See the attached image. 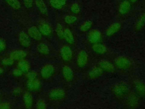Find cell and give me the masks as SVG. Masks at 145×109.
Returning <instances> with one entry per match:
<instances>
[{"label":"cell","instance_id":"e575fe53","mask_svg":"<svg viewBox=\"0 0 145 109\" xmlns=\"http://www.w3.org/2000/svg\"><path fill=\"white\" fill-rule=\"evenodd\" d=\"M14 60L11 58L10 57L7 58H4L2 60V64L5 66H11L14 64Z\"/></svg>","mask_w":145,"mask_h":109},{"label":"cell","instance_id":"b9f144b4","mask_svg":"<svg viewBox=\"0 0 145 109\" xmlns=\"http://www.w3.org/2000/svg\"><path fill=\"white\" fill-rule=\"evenodd\" d=\"M137 0H129V1L130 2V3H135L137 2Z\"/></svg>","mask_w":145,"mask_h":109},{"label":"cell","instance_id":"52a82bcc","mask_svg":"<svg viewBox=\"0 0 145 109\" xmlns=\"http://www.w3.org/2000/svg\"><path fill=\"white\" fill-rule=\"evenodd\" d=\"M101 40V32L98 30H93L91 31L88 35V40L91 44L99 43Z\"/></svg>","mask_w":145,"mask_h":109},{"label":"cell","instance_id":"ffe728a7","mask_svg":"<svg viewBox=\"0 0 145 109\" xmlns=\"http://www.w3.org/2000/svg\"><path fill=\"white\" fill-rule=\"evenodd\" d=\"M41 85L40 81L37 78L32 80H28L26 83L27 88L30 90H37L40 88Z\"/></svg>","mask_w":145,"mask_h":109},{"label":"cell","instance_id":"603a6c76","mask_svg":"<svg viewBox=\"0 0 145 109\" xmlns=\"http://www.w3.org/2000/svg\"><path fill=\"white\" fill-rule=\"evenodd\" d=\"M63 39L70 44H72L74 43V37L71 31L68 28H65L64 30V36Z\"/></svg>","mask_w":145,"mask_h":109},{"label":"cell","instance_id":"ba28073f","mask_svg":"<svg viewBox=\"0 0 145 109\" xmlns=\"http://www.w3.org/2000/svg\"><path fill=\"white\" fill-rule=\"evenodd\" d=\"M99 66L103 70L107 72H113L115 67L113 64L106 60H101L99 62Z\"/></svg>","mask_w":145,"mask_h":109},{"label":"cell","instance_id":"6da1fadb","mask_svg":"<svg viewBox=\"0 0 145 109\" xmlns=\"http://www.w3.org/2000/svg\"><path fill=\"white\" fill-rule=\"evenodd\" d=\"M129 90V87L127 83L121 81L116 83L112 87V92L117 97H122L126 95Z\"/></svg>","mask_w":145,"mask_h":109},{"label":"cell","instance_id":"7402d4cb","mask_svg":"<svg viewBox=\"0 0 145 109\" xmlns=\"http://www.w3.org/2000/svg\"><path fill=\"white\" fill-rule=\"evenodd\" d=\"M23 101L25 108H30L33 104V97L31 93L25 92L23 95Z\"/></svg>","mask_w":145,"mask_h":109},{"label":"cell","instance_id":"484cf974","mask_svg":"<svg viewBox=\"0 0 145 109\" xmlns=\"http://www.w3.org/2000/svg\"><path fill=\"white\" fill-rule=\"evenodd\" d=\"M145 25V13L142 14L136 22L135 28L136 30L139 31L142 29Z\"/></svg>","mask_w":145,"mask_h":109},{"label":"cell","instance_id":"cb8c5ba5","mask_svg":"<svg viewBox=\"0 0 145 109\" xmlns=\"http://www.w3.org/2000/svg\"><path fill=\"white\" fill-rule=\"evenodd\" d=\"M18 68L20 69L23 73H27L29 70L30 68L29 62L24 59H22L19 61V62L18 63Z\"/></svg>","mask_w":145,"mask_h":109},{"label":"cell","instance_id":"7c38bea8","mask_svg":"<svg viewBox=\"0 0 145 109\" xmlns=\"http://www.w3.org/2000/svg\"><path fill=\"white\" fill-rule=\"evenodd\" d=\"M28 35L35 40H40L41 39L42 34L40 32L39 28L36 26H31L28 30Z\"/></svg>","mask_w":145,"mask_h":109},{"label":"cell","instance_id":"f35d334b","mask_svg":"<svg viewBox=\"0 0 145 109\" xmlns=\"http://www.w3.org/2000/svg\"><path fill=\"white\" fill-rule=\"evenodd\" d=\"M6 47V44L5 41L2 40V39H0V52H3Z\"/></svg>","mask_w":145,"mask_h":109},{"label":"cell","instance_id":"1f68e13d","mask_svg":"<svg viewBox=\"0 0 145 109\" xmlns=\"http://www.w3.org/2000/svg\"><path fill=\"white\" fill-rule=\"evenodd\" d=\"M70 10L72 13L76 14L80 12V7L78 3L74 2L70 6Z\"/></svg>","mask_w":145,"mask_h":109},{"label":"cell","instance_id":"9a60e30c","mask_svg":"<svg viewBox=\"0 0 145 109\" xmlns=\"http://www.w3.org/2000/svg\"><path fill=\"white\" fill-rule=\"evenodd\" d=\"M127 104L131 108L137 107L139 105V98L137 94L131 93L127 98Z\"/></svg>","mask_w":145,"mask_h":109},{"label":"cell","instance_id":"f546056e","mask_svg":"<svg viewBox=\"0 0 145 109\" xmlns=\"http://www.w3.org/2000/svg\"><path fill=\"white\" fill-rule=\"evenodd\" d=\"M64 30L63 26L60 23H57L56 27V32L58 37L61 39H63Z\"/></svg>","mask_w":145,"mask_h":109},{"label":"cell","instance_id":"2e32d148","mask_svg":"<svg viewBox=\"0 0 145 109\" xmlns=\"http://www.w3.org/2000/svg\"><path fill=\"white\" fill-rule=\"evenodd\" d=\"M103 73V70L98 66L92 67L88 72V77L91 79H96L100 77Z\"/></svg>","mask_w":145,"mask_h":109},{"label":"cell","instance_id":"d590c367","mask_svg":"<svg viewBox=\"0 0 145 109\" xmlns=\"http://www.w3.org/2000/svg\"><path fill=\"white\" fill-rule=\"evenodd\" d=\"M11 107V104L9 102H2L0 103V109H9Z\"/></svg>","mask_w":145,"mask_h":109},{"label":"cell","instance_id":"60d3db41","mask_svg":"<svg viewBox=\"0 0 145 109\" xmlns=\"http://www.w3.org/2000/svg\"><path fill=\"white\" fill-rule=\"evenodd\" d=\"M3 72V69L1 67H0V75H1V74H2Z\"/></svg>","mask_w":145,"mask_h":109},{"label":"cell","instance_id":"5b68a950","mask_svg":"<svg viewBox=\"0 0 145 109\" xmlns=\"http://www.w3.org/2000/svg\"><path fill=\"white\" fill-rule=\"evenodd\" d=\"M88 61V56L87 53L84 50L80 51L76 57V64L80 68L84 67Z\"/></svg>","mask_w":145,"mask_h":109},{"label":"cell","instance_id":"83f0119b","mask_svg":"<svg viewBox=\"0 0 145 109\" xmlns=\"http://www.w3.org/2000/svg\"><path fill=\"white\" fill-rule=\"evenodd\" d=\"M5 1L14 10H18L21 7V4L18 0H5Z\"/></svg>","mask_w":145,"mask_h":109},{"label":"cell","instance_id":"e0dca14e","mask_svg":"<svg viewBox=\"0 0 145 109\" xmlns=\"http://www.w3.org/2000/svg\"><path fill=\"white\" fill-rule=\"evenodd\" d=\"M131 7V6L130 2L129 1L123 0L120 5L118 9L119 12L122 15L126 14L130 11Z\"/></svg>","mask_w":145,"mask_h":109},{"label":"cell","instance_id":"4fadbf2b","mask_svg":"<svg viewBox=\"0 0 145 109\" xmlns=\"http://www.w3.org/2000/svg\"><path fill=\"white\" fill-rule=\"evenodd\" d=\"M62 75L65 80L67 81H71L73 78H74V72L72 69L67 66V65H65L63 66L62 69Z\"/></svg>","mask_w":145,"mask_h":109},{"label":"cell","instance_id":"7a4b0ae2","mask_svg":"<svg viewBox=\"0 0 145 109\" xmlns=\"http://www.w3.org/2000/svg\"><path fill=\"white\" fill-rule=\"evenodd\" d=\"M114 64L116 66L120 69H127L131 65L130 60L123 56H120L116 58L114 60Z\"/></svg>","mask_w":145,"mask_h":109},{"label":"cell","instance_id":"4316f807","mask_svg":"<svg viewBox=\"0 0 145 109\" xmlns=\"http://www.w3.org/2000/svg\"><path fill=\"white\" fill-rule=\"evenodd\" d=\"M37 49L39 53L43 54H48L49 53V48L48 46L44 43L39 44L37 47Z\"/></svg>","mask_w":145,"mask_h":109},{"label":"cell","instance_id":"ab89813d","mask_svg":"<svg viewBox=\"0 0 145 109\" xmlns=\"http://www.w3.org/2000/svg\"><path fill=\"white\" fill-rule=\"evenodd\" d=\"M22 92V89L20 87H16L12 90V93L16 95H19Z\"/></svg>","mask_w":145,"mask_h":109},{"label":"cell","instance_id":"9c48e42d","mask_svg":"<svg viewBox=\"0 0 145 109\" xmlns=\"http://www.w3.org/2000/svg\"><path fill=\"white\" fill-rule=\"evenodd\" d=\"M18 39L20 44L24 48H28L30 46L31 41L29 35L24 31H21L18 35Z\"/></svg>","mask_w":145,"mask_h":109},{"label":"cell","instance_id":"8992f818","mask_svg":"<svg viewBox=\"0 0 145 109\" xmlns=\"http://www.w3.org/2000/svg\"><path fill=\"white\" fill-rule=\"evenodd\" d=\"M60 54L63 60L69 61L72 57V49L69 45H63L60 49Z\"/></svg>","mask_w":145,"mask_h":109},{"label":"cell","instance_id":"4dcf8cb0","mask_svg":"<svg viewBox=\"0 0 145 109\" xmlns=\"http://www.w3.org/2000/svg\"><path fill=\"white\" fill-rule=\"evenodd\" d=\"M77 20V18L75 15H68L65 16L64 21L68 24H72Z\"/></svg>","mask_w":145,"mask_h":109},{"label":"cell","instance_id":"74e56055","mask_svg":"<svg viewBox=\"0 0 145 109\" xmlns=\"http://www.w3.org/2000/svg\"><path fill=\"white\" fill-rule=\"evenodd\" d=\"M22 74H23L22 71L19 68L15 69L12 70V74L15 77H20L22 75Z\"/></svg>","mask_w":145,"mask_h":109},{"label":"cell","instance_id":"f1b7e54d","mask_svg":"<svg viewBox=\"0 0 145 109\" xmlns=\"http://www.w3.org/2000/svg\"><path fill=\"white\" fill-rule=\"evenodd\" d=\"M92 21L89 20H87L82 23V24L79 27V29L82 32H86L91 28V27H92Z\"/></svg>","mask_w":145,"mask_h":109},{"label":"cell","instance_id":"ac0fdd59","mask_svg":"<svg viewBox=\"0 0 145 109\" xmlns=\"http://www.w3.org/2000/svg\"><path fill=\"white\" fill-rule=\"evenodd\" d=\"M134 87L137 94L140 97L145 96V83L142 81H136L134 83Z\"/></svg>","mask_w":145,"mask_h":109},{"label":"cell","instance_id":"5bb4252c","mask_svg":"<svg viewBox=\"0 0 145 109\" xmlns=\"http://www.w3.org/2000/svg\"><path fill=\"white\" fill-rule=\"evenodd\" d=\"M121 27V25L119 22H114L110 24L106 30V35L108 36H111L117 33Z\"/></svg>","mask_w":145,"mask_h":109},{"label":"cell","instance_id":"836d02e7","mask_svg":"<svg viewBox=\"0 0 145 109\" xmlns=\"http://www.w3.org/2000/svg\"><path fill=\"white\" fill-rule=\"evenodd\" d=\"M36 107L38 109H45L46 108L47 105L43 99H39L36 103Z\"/></svg>","mask_w":145,"mask_h":109},{"label":"cell","instance_id":"3957f363","mask_svg":"<svg viewBox=\"0 0 145 109\" xmlns=\"http://www.w3.org/2000/svg\"><path fill=\"white\" fill-rule=\"evenodd\" d=\"M65 96V91L61 88H54L50 90L48 94L49 98L53 100L62 99Z\"/></svg>","mask_w":145,"mask_h":109},{"label":"cell","instance_id":"d6a6232c","mask_svg":"<svg viewBox=\"0 0 145 109\" xmlns=\"http://www.w3.org/2000/svg\"><path fill=\"white\" fill-rule=\"evenodd\" d=\"M37 73L33 70H31V71L29 70L27 73V74H26V77H27V78L28 79V80L35 79L37 78Z\"/></svg>","mask_w":145,"mask_h":109},{"label":"cell","instance_id":"277c9868","mask_svg":"<svg viewBox=\"0 0 145 109\" xmlns=\"http://www.w3.org/2000/svg\"><path fill=\"white\" fill-rule=\"evenodd\" d=\"M55 68L51 64H45L40 70V74L44 79L50 78L54 73Z\"/></svg>","mask_w":145,"mask_h":109},{"label":"cell","instance_id":"44dd1931","mask_svg":"<svg viewBox=\"0 0 145 109\" xmlns=\"http://www.w3.org/2000/svg\"><path fill=\"white\" fill-rule=\"evenodd\" d=\"M35 3L36 7L42 14L47 15L48 9L44 0H35Z\"/></svg>","mask_w":145,"mask_h":109},{"label":"cell","instance_id":"d4e9b609","mask_svg":"<svg viewBox=\"0 0 145 109\" xmlns=\"http://www.w3.org/2000/svg\"><path fill=\"white\" fill-rule=\"evenodd\" d=\"M67 0H50L49 2L52 7L56 9H62L66 3Z\"/></svg>","mask_w":145,"mask_h":109},{"label":"cell","instance_id":"8d00e7d4","mask_svg":"<svg viewBox=\"0 0 145 109\" xmlns=\"http://www.w3.org/2000/svg\"><path fill=\"white\" fill-rule=\"evenodd\" d=\"M24 5L26 8H31L33 6V0H23Z\"/></svg>","mask_w":145,"mask_h":109},{"label":"cell","instance_id":"8fae6325","mask_svg":"<svg viewBox=\"0 0 145 109\" xmlns=\"http://www.w3.org/2000/svg\"><path fill=\"white\" fill-rule=\"evenodd\" d=\"M27 55V53L22 49H16L12 51L10 54V57L13 60H20L24 59Z\"/></svg>","mask_w":145,"mask_h":109},{"label":"cell","instance_id":"30bf717a","mask_svg":"<svg viewBox=\"0 0 145 109\" xmlns=\"http://www.w3.org/2000/svg\"><path fill=\"white\" fill-rule=\"evenodd\" d=\"M39 30L41 34L45 36H49L52 33L51 26L46 22L41 21L39 25Z\"/></svg>","mask_w":145,"mask_h":109},{"label":"cell","instance_id":"d6986e66","mask_svg":"<svg viewBox=\"0 0 145 109\" xmlns=\"http://www.w3.org/2000/svg\"><path fill=\"white\" fill-rule=\"evenodd\" d=\"M92 49L96 53L100 54H104L107 52L106 47L105 45L100 43L93 44L92 46Z\"/></svg>","mask_w":145,"mask_h":109}]
</instances>
